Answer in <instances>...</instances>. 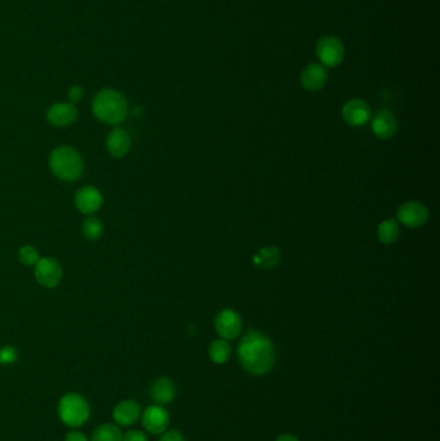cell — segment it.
Listing matches in <instances>:
<instances>
[{
	"mask_svg": "<svg viewBox=\"0 0 440 441\" xmlns=\"http://www.w3.org/2000/svg\"><path fill=\"white\" fill-rule=\"evenodd\" d=\"M238 358L242 367L248 373L253 376H265L276 365V347L267 335L251 329L239 343Z\"/></svg>",
	"mask_w": 440,
	"mask_h": 441,
	"instance_id": "obj_1",
	"label": "cell"
},
{
	"mask_svg": "<svg viewBox=\"0 0 440 441\" xmlns=\"http://www.w3.org/2000/svg\"><path fill=\"white\" fill-rule=\"evenodd\" d=\"M93 113L103 123L119 124L127 115V101L117 90H101L93 101Z\"/></svg>",
	"mask_w": 440,
	"mask_h": 441,
	"instance_id": "obj_2",
	"label": "cell"
},
{
	"mask_svg": "<svg viewBox=\"0 0 440 441\" xmlns=\"http://www.w3.org/2000/svg\"><path fill=\"white\" fill-rule=\"evenodd\" d=\"M51 169L60 180L66 182L76 181L83 173V162L81 155L69 146H61L51 153Z\"/></svg>",
	"mask_w": 440,
	"mask_h": 441,
	"instance_id": "obj_3",
	"label": "cell"
},
{
	"mask_svg": "<svg viewBox=\"0 0 440 441\" xmlns=\"http://www.w3.org/2000/svg\"><path fill=\"white\" fill-rule=\"evenodd\" d=\"M60 419L69 427H81L91 417V408L79 394H66L58 403Z\"/></svg>",
	"mask_w": 440,
	"mask_h": 441,
	"instance_id": "obj_4",
	"label": "cell"
},
{
	"mask_svg": "<svg viewBox=\"0 0 440 441\" xmlns=\"http://www.w3.org/2000/svg\"><path fill=\"white\" fill-rule=\"evenodd\" d=\"M315 53L324 67H336L345 58V45L337 36H323L316 43Z\"/></svg>",
	"mask_w": 440,
	"mask_h": 441,
	"instance_id": "obj_5",
	"label": "cell"
},
{
	"mask_svg": "<svg viewBox=\"0 0 440 441\" xmlns=\"http://www.w3.org/2000/svg\"><path fill=\"white\" fill-rule=\"evenodd\" d=\"M214 329L220 338L225 341H232L242 333L243 323L238 313L231 308H225L214 317Z\"/></svg>",
	"mask_w": 440,
	"mask_h": 441,
	"instance_id": "obj_6",
	"label": "cell"
},
{
	"mask_svg": "<svg viewBox=\"0 0 440 441\" xmlns=\"http://www.w3.org/2000/svg\"><path fill=\"white\" fill-rule=\"evenodd\" d=\"M429 216H430L429 209L420 201H407L402 204L396 212L398 221L402 225L411 227V228L425 225L429 219Z\"/></svg>",
	"mask_w": 440,
	"mask_h": 441,
	"instance_id": "obj_7",
	"label": "cell"
},
{
	"mask_svg": "<svg viewBox=\"0 0 440 441\" xmlns=\"http://www.w3.org/2000/svg\"><path fill=\"white\" fill-rule=\"evenodd\" d=\"M37 283L46 288H53L62 278V270L53 258H40L35 265Z\"/></svg>",
	"mask_w": 440,
	"mask_h": 441,
	"instance_id": "obj_8",
	"label": "cell"
},
{
	"mask_svg": "<svg viewBox=\"0 0 440 441\" xmlns=\"http://www.w3.org/2000/svg\"><path fill=\"white\" fill-rule=\"evenodd\" d=\"M142 426L147 433L153 435L165 433L169 424V415L163 406H147L146 410L142 413Z\"/></svg>",
	"mask_w": 440,
	"mask_h": 441,
	"instance_id": "obj_9",
	"label": "cell"
},
{
	"mask_svg": "<svg viewBox=\"0 0 440 441\" xmlns=\"http://www.w3.org/2000/svg\"><path fill=\"white\" fill-rule=\"evenodd\" d=\"M342 117L348 126H364L371 119V108L363 99H348L342 108Z\"/></svg>",
	"mask_w": 440,
	"mask_h": 441,
	"instance_id": "obj_10",
	"label": "cell"
},
{
	"mask_svg": "<svg viewBox=\"0 0 440 441\" xmlns=\"http://www.w3.org/2000/svg\"><path fill=\"white\" fill-rule=\"evenodd\" d=\"M328 81V72L321 63H310L301 72V84L310 92L321 90Z\"/></svg>",
	"mask_w": 440,
	"mask_h": 441,
	"instance_id": "obj_11",
	"label": "cell"
},
{
	"mask_svg": "<svg viewBox=\"0 0 440 441\" xmlns=\"http://www.w3.org/2000/svg\"><path fill=\"white\" fill-rule=\"evenodd\" d=\"M372 131L381 140H390L398 132V123L391 111L380 110L372 122Z\"/></svg>",
	"mask_w": 440,
	"mask_h": 441,
	"instance_id": "obj_12",
	"label": "cell"
},
{
	"mask_svg": "<svg viewBox=\"0 0 440 441\" xmlns=\"http://www.w3.org/2000/svg\"><path fill=\"white\" fill-rule=\"evenodd\" d=\"M141 417V406L135 400H123L112 410L115 424L128 427L136 424Z\"/></svg>",
	"mask_w": 440,
	"mask_h": 441,
	"instance_id": "obj_13",
	"label": "cell"
},
{
	"mask_svg": "<svg viewBox=\"0 0 440 441\" xmlns=\"http://www.w3.org/2000/svg\"><path fill=\"white\" fill-rule=\"evenodd\" d=\"M75 204L84 215H92L102 206V195L94 188H83L76 192Z\"/></svg>",
	"mask_w": 440,
	"mask_h": 441,
	"instance_id": "obj_14",
	"label": "cell"
},
{
	"mask_svg": "<svg viewBox=\"0 0 440 441\" xmlns=\"http://www.w3.org/2000/svg\"><path fill=\"white\" fill-rule=\"evenodd\" d=\"M150 397L158 406H167L176 397V386L174 381L168 377H160L154 381L150 388Z\"/></svg>",
	"mask_w": 440,
	"mask_h": 441,
	"instance_id": "obj_15",
	"label": "cell"
},
{
	"mask_svg": "<svg viewBox=\"0 0 440 441\" xmlns=\"http://www.w3.org/2000/svg\"><path fill=\"white\" fill-rule=\"evenodd\" d=\"M76 117V108L71 103H56L46 113L48 122L55 126H70Z\"/></svg>",
	"mask_w": 440,
	"mask_h": 441,
	"instance_id": "obj_16",
	"label": "cell"
},
{
	"mask_svg": "<svg viewBox=\"0 0 440 441\" xmlns=\"http://www.w3.org/2000/svg\"><path fill=\"white\" fill-rule=\"evenodd\" d=\"M106 147L114 158H123L128 153L130 147L128 133L120 128H115L114 131H111L110 135H108Z\"/></svg>",
	"mask_w": 440,
	"mask_h": 441,
	"instance_id": "obj_17",
	"label": "cell"
},
{
	"mask_svg": "<svg viewBox=\"0 0 440 441\" xmlns=\"http://www.w3.org/2000/svg\"><path fill=\"white\" fill-rule=\"evenodd\" d=\"M279 261H280V253L276 247L262 248L253 257V263L256 265L257 267L264 269V270L276 267Z\"/></svg>",
	"mask_w": 440,
	"mask_h": 441,
	"instance_id": "obj_18",
	"label": "cell"
},
{
	"mask_svg": "<svg viewBox=\"0 0 440 441\" xmlns=\"http://www.w3.org/2000/svg\"><path fill=\"white\" fill-rule=\"evenodd\" d=\"M231 346H230L229 341H225V340H216L210 344V349H208V355H210V359H211L214 364H225L229 361L231 358Z\"/></svg>",
	"mask_w": 440,
	"mask_h": 441,
	"instance_id": "obj_19",
	"label": "cell"
},
{
	"mask_svg": "<svg viewBox=\"0 0 440 441\" xmlns=\"http://www.w3.org/2000/svg\"><path fill=\"white\" fill-rule=\"evenodd\" d=\"M400 235V230H399V225L398 222L390 218V219H385L384 222H381L378 226V230H377V236H378V240L385 245H390V244L395 243L398 240Z\"/></svg>",
	"mask_w": 440,
	"mask_h": 441,
	"instance_id": "obj_20",
	"label": "cell"
},
{
	"mask_svg": "<svg viewBox=\"0 0 440 441\" xmlns=\"http://www.w3.org/2000/svg\"><path fill=\"white\" fill-rule=\"evenodd\" d=\"M123 433L119 427L114 424H105L99 426L93 431L91 441H121Z\"/></svg>",
	"mask_w": 440,
	"mask_h": 441,
	"instance_id": "obj_21",
	"label": "cell"
},
{
	"mask_svg": "<svg viewBox=\"0 0 440 441\" xmlns=\"http://www.w3.org/2000/svg\"><path fill=\"white\" fill-rule=\"evenodd\" d=\"M83 234L90 240H99L103 233V225L97 218H88L82 226Z\"/></svg>",
	"mask_w": 440,
	"mask_h": 441,
	"instance_id": "obj_22",
	"label": "cell"
},
{
	"mask_svg": "<svg viewBox=\"0 0 440 441\" xmlns=\"http://www.w3.org/2000/svg\"><path fill=\"white\" fill-rule=\"evenodd\" d=\"M19 261L22 262L24 265H28V266H35L37 261L40 260L37 249L34 247H31V245L22 247L19 249Z\"/></svg>",
	"mask_w": 440,
	"mask_h": 441,
	"instance_id": "obj_23",
	"label": "cell"
},
{
	"mask_svg": "<svg viewBox=\"0 0 440 441\" xmlns=\"http://www.w3.org/2000/svg\"><path fill=\"white\" fill-rule=\"evenodd\" d=\"M17 356H19V353H17L15 347L7 346V347H3L0 350V363L4 364V365L13 364L15 361L17 360Z\"/></svg>",
	"mask_w": 440,
	"mask_h": 441,
	"instance_id": "obj_24",
	"label": "cell"
},
{
	"mask_svg": "<svg viewBox=\"0 0 440 441\" xmlns=\"http://www.w3.org/2000/svg\"><path fill=\"white\" fill-rule=\"evenodd\" d=\"M121 441H147L146 433L138 430H130L126 435H123Z\"/></svg>",
	"mask_w": 440,
	"mask_h": 441,
	"instance_id": "obj_25",
	"label": "cell"
},
{
	"mask_svg": "<svg viewBox=\"0 0 440 441\" xmlns=\"http://www.w3.org/2000/svg\"><path fill=\"white\" fill-rule=\"evenodd\" d=\"M159 441H186L185 440L184 435L177 431V430H171V431H167L163 433V436L160 438Z\"/></svg>",
	"mask_w": 440,
	"mask_h": 441,
	"instance_id": "obj_26",
	"label": "cell"
},
{
	"mask_svg": "<svg viewBox=\"0 0 440 441\" xmlns=\"http://www.w3.org/2000/svg\"><path fill=\"white\" fill-rule=\"evenodd\" d=\"M65 441H88V439L82 431H71L67 433Z\"/></svg>",
	"mask_w": 440,
	"mask_h": 441,
	"instance_id": "obj_27",
	"label": "cell"
},
{
	"mask_svg": "<svg viewBox=\"0 0 440 441\" xmlns=\"http://www.w3.org/2000/svg\"><path fill=\"white\" fill-rule=\"evenodd\" d=\"M83 90L81 87H73L70 92H69V99L71 102H78L79 99H82Z\"/></svg>",
	"mask_w": 440,
	"mask_h": 441,
	"instance_id": "obj_28",
	"label": "cell"
},
{
	"mask_svg": "<svg viewBox=\"0 0 440 441\" xmlns=\"http://www.w3.org/2000/svg\"><path fill=\"white\" fill-rule=\"evenodd\" d=\"M276 441H300L298 440V438L294 435V433H283V435H280Z\"/></svg>",
	"mask_w": 440,
	"mask_h": 441,
	"instance_id": "obj_29",
	"label": "cell"
}]
</instances>
